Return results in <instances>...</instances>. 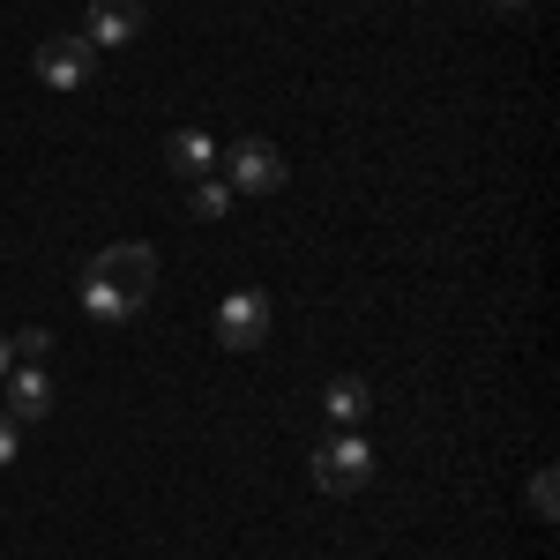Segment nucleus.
Here are the masks:
<instances>
[{
  "mask_svg": "<svg viewBox=\"0 0 560 560\" xmlns=\"http://www.w3.org/2000/svg\"><path fill=\"white\" fill-rule=\"evenodd\" d=\"M150 292H158V247H142V240H113L83 269V314L105 329H128L150 306Z\"/></svg>",
  "mask_w": 560,
  "mask_h": 560,
  "instance_id": "nucleus-1",
  "label": "nucleus"
},
{
  "mask_svg": "<svg viewBox=\"0 0 560 560\" xmlns=\"http://www.w3.org/2000/svg\"><path fill=\"white\" fill-rule=\"evenodd\" d=\"M217 173H224V187H232V195H277V187L292 179V165H284V150H277V142L240 135V142L217 158Z\"/></svg>",
  "mask_w": 560,
  "mask_h": 560,
  "instance_id": "nucleus-2",
  "label": "nucleus"
},
{
  "mask_svg": "<svg viewBox=\"0 0 560 560\" xmlns=\"http://www.w3.org/2000/svg\"><path fill=\"white\" fill-rule=\"evenodd\" d=\"M269 322H277L269 292L240 284V292L217 300V345H224V351H261V345H269Z\"/></svg>",
  "mask_w": 560,
  "mask_h": 560,
  "instance_id": "nucleus-3",
  "label": "nucleus"
},
{
  "mask_svg": "<svg viewBox=\"0 0 560 560\" xmlns=\"http://www.w3.org/2000/svg\"><path fill=\"white\" fill-rule=\"evenodd\" d=\"M374 478V448L359 441V433H329L322 448H314V486L322 493H359Z\"/></svg>",
  "mask_w": 560,
  "mask_h": 560,
  "instance_id": "nucleus-4",
  "label": "nucleus"
},
{
  "mask_svg": "<svg viewBox=\"0 0 560 560\" xmlns=\"http://www.w3.org/2000/svg\"><path fill=\"white\" fill-rule=\"evenodd\" d=\"M31 68H38L45 90H83L90 68H97V45H90L83 31H60V38H45L38 52H31Z\"/></svg>",
  "mask_w": 560,
  "mask_h": 560,
  "instance_id": "nucleus-5",
  "label": "nucleus"
},
{
  "mask_svg": "<svg viewBox=\"0 0 560 560\" xmlns=\"http://www.w3.org/2000/svg\"><path fill=\"white\" fill-rule=\"evenodd\" d=\"M142 23H150V0H90L83 38L97 45V52H120V45L142 38Z\"/></svg>",
  "mask_w": 560,
  "mask_h": 560,
  "instance_id": "nucleus-6",
  "label": "nucleus"
},
{
  "mask_svg": "<svg viewBox=\"0 0 560 560\" xmlns=\"http://www.w3.org/2000/svg\"><path fill=\"white\" fill-rule=\"evenodd\" d=\"M0 382H8V404H0V411H8L15 427H23V419H45V411H52V382H45V366H31V359H23V366H8Z\"/></svg>",
  "mask_w": 560,
  "mask_h": 560,
  "instance_id": "nucleus-7",
  "label": "nucleus"
},
{
  "mask_svg": "<svg viewBox=\"0 0 560 560\" xmlns=\"http://www.w3.org/2000/svg\"><path fill=\"white\" fill-rule=\"evenodd\" d=\"M165 165H173L179 179H210L217 173V142L202 128H173L165 135Z\"/></svg>",
  "mask_w": 560,
  "mask_h": 560,
  "instance_id": "nucleus-8",
  "label": "nucleus"
},
{
  "mask_svg": "<svg viewBox=\"0 0 560 560\" xmlns=\"http://www.w3.org/2000/svg\"><path fill=\"white\" fill-rule=\"evenodd\" d=\"M322 411H329V427H337V433H351L366 411H374V396H366V382H359V374H337V382H329V396H322Z\"/></svg>",
  "mask_w": 560,
  "mask_h": 560,
  "instance_id": "nucleus-9",
  "label": "nucleus"
},
{
  "mask_svg": "<svg viewBox=\"0 0 560 560\" xmlns=\"http://www.w3.org/2000/svg\"><path fill=\"white\" fill-rule=\"evenodd\" d=\"M187 202H195V217H224V210H232V187H224V173L195 179V195H187Z\"/></svg>",
  "mask_w": 560,
  "mask_h": 560,
  "instance_id": "nucleus-10",
  "label": "nucleus"
},
{
  "mask_svg": "<svg viewBox=\"0 0 560 560\" xmlns=\"http://www.w3.org/2000/svg\"><path fill=\"white\" fill-rule=\"evenodd\" d=\"M8 351H15V359H31V366H45V351H52V329H23V337H8Z\"/></svg>",
  "mask_w": 560,
  "mask_h": 560,
  "instance_id": "nucleus-11",
  "label": "nucleus"
},
{
  "mask_svg": "<svg viewBox=\"0 0 560 560\" xmlns=\"http://www.w3.org/2000/svg\"><path fill=\"white\" fill-rule=\"evenodd\" d=\"M530 509L553 523V471H538V478H530Z\"/></svg>",
  "mask_w": 560,
  "mask_h": 560,
  "instance_id": "nucleus-12",
  "label": "nucleus"
},
{
  "mask_svg": "<svg viewBox=\"0 0 560 560\" xmlns=\"http://www.w3.org/2000/svg\"><path fill=\"white\" fill-rule=\"evenodd\" d=\"M15 448H23V427H15V419H8V411H0V471H8V464H15Z\"/></svg>",
  "mask_w": 560,
  "mask_h": 560,
  "instance_id": "nucleus-13",
  "label": "nucleus"
},
{
  "mask_svg": "<svg viewBox=\"0 0 560 560\" xmlns=\"http://www.w3.org/2000/svg\"><path fill=\"white\" fill-rule=\"evenodd\" d=\"M8 366H15V351H8V329H0V374H8Z\"/></svg>",
  "mask_w": 560,
  "mask_h": 560,
  "instance_id": "nucleus-14",
  "label": "nucleus"
},
{
  "mask_svg": "<svg viewBox=\"0 0 560 560\" xmlns=\"http://www.w3.org/2000/svg\"><path fill=\"white\" fill-rule=\"evenodd\" d=\"M501 8H523V0H501Z\"/></svg>",
  "mask_w": 560,
  "mask_h": 560,
  "instance_id": "nucleus-15",
  "label": "nucleus"
}]
</instances>
